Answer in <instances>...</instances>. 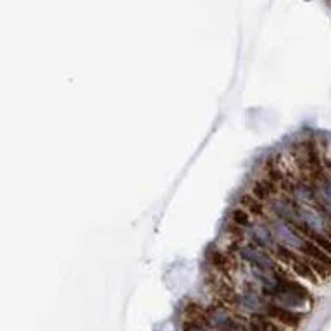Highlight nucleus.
<instances>
[{
    "mask_svg": "<svg viewBox=\"0 0 331 331\" xmlns=\"http://www.w3.org/2000/svg\"><path fill=\"white\" fill-rule=\"evenodd\" d=\"M269 228L273 231L276 243L281 245L285 248H290V250H298L302 252L303 245H305V237L295 228V224L287 223L283 219H271L269 221Z\"/></svg>",
    "mask_w": 331,
    "mask_h": 331,
    "instance_id": "f257e3e1",
    "label": "nucleus"
},
{
    "mask_svg": "<svg viewBox=\"0 0 331 331\" xmlns=\"http://www.w3.org/2000/svg\"><path fill=\"white\" fill-rule=\"evenodd\" d=\"M247 237L250 238L252 245L262 248V250L274 252L278 243L274 240V235L271 231L269 224H262L261 221H253V223L247 228Z\"/></svg>",
    "mask_w": 331,
    "mask_h": 331,
    "instance_id": "f03ea898",
    "label": "nucleus"
},
{
    "mask_svg": "<svg viewBox=\"0 0 331 331\" xmlns=\"http://www.w3.org/2000/svg\"><path fill=\"white\" fill-rule=\"evenodd\" d=\"M261 312H262V316L278 321V323H283L287 326H297L300 323V316L295 314V312L290 309H285V307H281L274 302H266Z\"/></svg>",
    "mask_w": 331,
    "mask_h": 331,
    "instance_id": "7ed1b4c3",
    "label": "nucleus"
},
{
    "mask_svg": "<svg viewBox=\"0 0 331 331\" xmlns=\"http://www.w3.org/2000/svg\"><path fill=\"white\" fill-rule=\"evenodd\" d=\"M302 253H303V256H307L311 261H314V262H319V264H323V266H331V257L323 250V248L317 247V245L309 238L305 240V245H303V248H302Z\"/></svg>",
    "mask_w": 331,
    "mask_h": 331,
    "instance_id": "20e7f679",
    "label": "nucleus"
},
{
    "mask_svg": "<svg viewBox=\"0 0 331 331\" xmlns=\"http://www.w3.org/2000/svg\"><path fill=\"white\" fill-rule=\"evenodd\" d=\"M240 203H242V207L248 212V214L253 216V217H257V219L266 216L264 202L257 200V198L253 197V195H250V193H245L243 197L240 198Z\"/></svg>",
    "mask_w": 331,
    "mask_h": 331,
    "instance_id": "39448f33",
    "label": "nucleus"
},
{
    "mask_svg": "<svg viewBox=\"0 0 331 331\" xmlns=\"http://www.w3.org/2000/svg\"><path fill=\"white\" fill-rule=\"evenodd\" d=\"M211 262L212 266H216L221 271H228L233 267V261L228 257V253L221 252V250H212L211 252Z\"/></svg>",
    "mask_w": 331,
    "mask_h": 331,
    "instance_id": "423d86ee",
    "label": "nucleus"
},
{
    "mask_svg": "<svg viewBox=\"0 0 331 331\" xmlns=\"http://www.w3.org/2000/svg\"><path fill=\"white\" fill-rule=\"evenodd\" d=\"M292 271H293V273H295L297 276H302V278H307V279H311V281H316V278H314V271L311 269V264H309V262L303 261L300 256H298V259L292 264Z\"/></svg>",
    "mask_w": 331,
    "mask_h": 331,
    "instance_id": "0eeeda50",
    "label": "nucleus"
},
{
    "mask_svg": "<svg viewBox=\"0 0 331 331\" xmlns=\"http://www.w3.org/2000/svg\"><path fill=\"white\" fill-rule=\"evenodd\" d=\"M250 214H248L247 211L243 209V207H238V209H235L233 212H231V223H233L235 226H238V228H248L253 221H250Z\"/></svg>",
    "mask_w": 331,
    "mask_h": 331,
    "instance_id": "6e6552de",
    "label": "nucleus"
},
{
    "mask_svg": "<svg viewBox=\"0 0 331 331\" xmlns=\"http://www.w3.org/2000/svg\"><path fill=\"white\" fill-rule=\"evenodd\" d=\"M314 192H316V197L319 195V198L323 200L324 206H328L326 209H331V181H319V187Z\"/></svg>",
    "mask_w": 331,
    "mask_h": 331,
    "instance_id": "1a4fd4ad",
    "label": "nucleus"
},
{
    "mask_svg": "<svg viewBox=\"0 0 331 331\" xmlns=\"http://www.w3.org/2000/svg\"><path fill=\"white\" fill-rule=\"evenodd\" d=\"M185 331H214L211 326H206L203 323H198V321H193V323H188L185 326Z\"/></svg>",
    "mask_w": 331,
    "mask_h": 331,
    "instance_id": "9d476101",
    "label": "nucleus"
},
{
    "mask_svg": "<svg viewBox=\"0 0 331 331\" xmlns=\"http://www.w3.org/2000/svg\"><path fill=\"white\" fill-rule=\"evenodd\" d=\"M326 235H328V238L331 240V230H326Z\"/></svg>",
    "mask_w": 331,
    "mask_h": 331,
    "instance_id": "9b49d317",
    "label": "nucleus"
}]
</instances>
